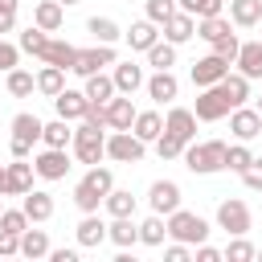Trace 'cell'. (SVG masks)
<instances>
[{
  "label": "cell",
  "mask_w": 262,
  "mask_h": 262,
  "mask_svg": "<svg viewBox=\"0 0 262 262\" xmlns=\"http://www.w3.org/2000/svg\"><path fill=\"white\" fill-rule=\"evenodd\" d=\"M250 164H254V151H250V147H246V143H242V139H237V143H233V147H229V156H225V168H229V172H237V176H242V172H246V168H250Z\"/></svg>",
  "instance_id": "obj_41"
},
{
  "label": "cell",
  "mask_w": 262,
  "mask_h": 262,
  "mask_svg": "<svg viewBox=\"0 0 262 262\" xmlns=\"http://www.w3.org/2000/svg\"><path fill=\"white\" fill-rule=\"evenodd\" d=\"M41 131H45V123L37 119V115H29V111H20V115H12V156H20V160H29V151H33V143L41 139Z\"/></svg>",
  "instance_id": "obj_3"
},
{
  "label": "cell",
  "mask_w": 262,
  "mask_h": 262,
  "mask_svg": "<svg viewBox=\"0 0 262 262\" xmlns=\"http://www.w3.org/2000/svg\"><path fill=\"white\" fill-rule=\"evenodd\" d=\"M0 229L25 233V229H29V213H25V209H4V213H0Z\"/></svg>",
  "instance_id": "obj_47"
},
{
  "label": "cell",
  "mask_w": 262,
  "mask_h": 262,
  "mask_svg": "<svg viewBox=\"0 0 262 262\" xmlns=\"http://www.w3.org/2000/svg\"><path fill=\"white\" fill-rule=\"evenodd\" d=\"M78 246H86V250H98L102 242H106V221L98 217V213H82V221H78Z\"/></svg>",
  "instance_id": "obj_19"
},
{
  "label": "cell",
  "mask_w": 262,
  "mask_h": 262,
  "mask_svg": "<svg viewBox=\"0 0 262 262\" xmlns=\"http://www.w3.org/2000/svg\"><path fill=\"white\" fill-rule=\"evenodd\" d=\"M82 180H86V184H94V188H98L102 196H106V192L115 188V172H111V168H102V164H94V168H90V172H86Z\"/></svg>",
  "instance_id": "obj_46"
},
{
  "label": "cell",
  "mask_w": 262,
  "mask_h": 262,
  "mask_svg": "<svg viewBox=\"0 0 262 262\" xmlns=\"http://www.w3.org/2000/svg\"><path fill=\"white\" fill-rule=\"evenodd\" d=\"M176 4L201 20V16H221V4H225V0H176Z\"/></svg>",
  "instance_id": "obj_44"
},
{
  "label": "cell",
  "mask_w": 262,
  "mask_h": 262,
  "mask_svg": "<svg viewBox=\"0 0 262 262\" xmlns=\"http://www.w3.org/2000/svg\"><path fill=\"white\" fill-rule=\"evenodd\" d=\"M143 86H147V98H151V102H172V98L180 94V82H176L172 70H156Z\"/></svg>",
  "instance_id": "obj_16"
},
{
  "label": "cell",
  "mask_w": 262,
  "mask_h": 262,
  "mask_svg": "<svg viewBox=\"0 0 262 262\" xmlns=\"http://www.w3.org/2000/svg\"><path fill=\"white\" fill-rule=\"evenodd\" d=\"M61 4H66V8H70V4H82V0H61Z\"/></svg>",
  "instance_id": "obj_57"
},
{
  "label": "cell",
  "mask_w": 262,
  "mask_h": 262,
  "mask_svg": "<svg viewBox=\"0 0 262 262\" xmlns=\"http://www.w3.org/2000/svg\"><path fill=\"white\" fill-rule=\"evenodd\" d=\"M111 78H115V90H119V94H135V90L147 82V78H143V70H139L135 61H115Z\"/></svg>",
  "instance_id": "obj_24"
},
{
  "label": "cell",
  "mask_w": 262,
  "mask_h": 262,
  "mask_svg": "<svg viewBox=\"0 0 262 262\" xmlns=\"http://www.w3.org/2000/svg\"><path fill=\"white\" fill-rule=\"evenodd\" d=\"M86 29L94 33V41H98V45H115V41L123 37V29H119L111 16H90V20H86Z\"/></svg>",
  "instance_id": "obj_34"
},
{
  "label": "cell",
  "mask_w": 262,
  "mask_h": 262,
  "mask_svg": "<svg viewBox=\"0 0 262 262\" xmlns=\"http://www.w3.org/2000/svg\"><path fill=\"white\" fill-rule=\"evenodd\" d=\"M237 49H242V41H237V33L229 29V33H221L217 41H213V53L217 57H225V61H237Z\"/></svg>",
  "instance_id": "obj_45"
},
{
  "label": "cell",
  "mask_w": 262,
  "mask_h": 262,
  "mask_svg": "<svg viewBox=\"0 0 262 262\" xmlns=\"http://www.w3.org/2000/svg\"><path fill=\"white\" fill-rule=\"evenodd\" d=\"M135 106H131V94H115L111 102H106V127L111 131H131V123H135Z\"/></svg>",
  "instance_id": "obj_15"
},
{
  "label": "cell",
  "mask_w": 262,
  "mask_h": 262,
  "mask_svg": "<svg viewBox=\"0 0 262 262\" xmlns=\"http://www.w3.org/2000/svg\"><path fill=\"white\" fill-rule=\"evenodd\" d=\"M33 168H37L41 180H61L70 172V151L66 147H45V151L33 156Z\"/></svg>",
  "instance_id": "obj_8"
},
{
  "label": "cell",
  "mask_w": 262,
  "mask_h": 262,
  "mask_svg": "<svg viewBox=\"0 0 262 262\" xmlns=\"http://www.w3.org/2000/svg\"><path fill=\"white\" fill-rule=\"evenodd\" d=\"M106 160H115V164H139L143 160V139L135 131H111L106 135Z\"/></svg>",
  "instance_id": "obj_5"
},
{
  "label": "cell",
  "mask_w": 262,
  "mask_h": 262,
  "mask_svg": "<svg viewBox=\"0 0 262 262\" xmlns=\"http://www.w3.org/2000/svg\"><path fill=\"white\" fill-rule=\"evenodd\" d=\"M16 8H20V0H0V33H12V25H16Z\"/></svg>",
  "instance_id": "obj_51"
},
{
  "label": "cell",
  "mask_w": 262,
  "mask_h": 262,
  "mask_svg": "<svg viewBox=\"0 0 262 262\" xmlns=\"http://www.w3.org/2000/svg\"><path fill=\"white\" fill-rule=\"evenodd\" d=\"M242 184H246L250 192H262V160H258V156H254V164L242 172Z\"/></svg>",
  "instance_id": "obj_49"
},
{
  "label": "cell",
  "mask_w": 262,
  "mask_h": 262,
  "mask_svg": "<svg viewBox=\"0 0 262 262\" xmlns=\"http://www.w3.org/2000/svg\"><path fill=\"white\" fill-rule=\"evenodd\" d=\"M53 106H57V119H70V123H78L86 111H90V98H86V90H61L57 98H53Z\"/></svg>",
  "instance_id": "obj_14"
},
{
  "label": "cell",
  "mask_w": 262,
  "mask_h": 262,
  "mask_svg": "<svg viewBox=\"0 0 262 262\" xmlns=\"http://www.w3.org/2000/svg\"><path fill=\"white\" fill-rule=\"evenodd\" d=\"M188 37H196V16H192V12H184V8H176V12L164 20V41L184 45Z\"/></svg>",
  "instance_id": "obj_13"
},
{
  "label": "cell",
  "mask_w": 262,
  "mask_h": 262,
  "mask_svg": "<svg viewBox=\"0 0 262 262\" xmlns=\"http://www.w3.org/2000/svg\"><path fill=\"white\" fill-rule=\"evenodd\" d=\"M229 111H233V102H229V94L221 90V82H217V86H201L196 106H192V115H196L201 123H217V119H225Z\"/></svg>",
  "instance_id": "obj_4"
},
{
  "label": "cell",
  "mask_w": 262,
  "mask_h": 262,
  "mask_svg": "<svg viewBox=\"0 0 262 262\" xmlns=\"http://www.w3.org/2000/svg\"><path fill=\"white\" fill-rule=\"evenodd\" d=\"M147 205H151V213H160V217L176 213V209H180V184H176V180H156V184L147 188Z\"/></svg>",
  "instance_id": "obj_12"
},
{
  "label": "cell",
  "mask_w": 262,
  "mask_h": 262,
  "mask_svg": "<svg viewBox=\"0 0 262 262\" xmlns=\"http://www.w3.org/2000/svg\"><path fill=\"white\" fill-rule=\"evenodd\" d=\"M258 41H262V37H258Z\"/></svg>",
  "instance_id": "obj_61"
},
{
  "label": "cell",
  "mask_w": 262,
  "mask_h": 262,
  "mask_svg": "<svg viewBox=\"0 0 262 262\" xmlns=\"http://www.w3.org/2000/svg\"><path fill=\"white\" fill-rule=\"evenodd\" d=\"M258 115H262V94H258Z\"/></svg>",
  "instance_id": "obj_59"
},
{
  "label": "cell",
  "mask_w": 262,
  "mask_h": 262,
  "mask_svg": "<svg viewBox=\"0 0 262 262\" xmlns=\"http://www.w3.org/2000/svg\"><path fill=\"white\" fill-rule=\"evenodd\" d=\"M168 237L184 242V246H201L209 237V221L196 217V213H188V209H176V213H168Z\"/></svg>",
  "instance_id": "obj_2"
},
{
  "label": "cell",
  "mask_w": 262,
  "mask_h": 262,
  "mask_svg": "<svg viewBox=\"0 0 262 262\" xmlns=\"http://www.w3.org/2000/svg\"><path fill=\"white\" fill-rule=\"evenodd\" d=\"M33 25H41L45 33H57V29L66 25V4H61V0H41V4L33 8Z\"/></svg>",
  "instance_id": "obj_21"
},
{
  "label": "cell",
  "mask_w": 262,
  "mask_h": 262,
  "mask_svg": "<svg viewBox=\"0 0 262 262\" xmlns=\"http://www.w3.org/2000/svg\"><path fill=\"white\" fill-rule=\"evenodd\" d=\"M37 57H41V66H61V70H70V66H74V57H78V49H74L70 41L49 37V41H45V49H41Z\"/></svg>",
  "instance_id": "obj_23"
},
{
  "label": "cell",
  "mask_w": 262,
  "mask_h": 262,
  "mask_svg": "<svg viewBox=\"0 0 262 262\" xmlns=\"http://www.w3.org/2000/svg\"><path fill=\"white\" fill-rule=\"evenodd\" d=\"M4 90H8L12 98H29V94L37 90V78H33L29 70H20V66H16V70H8V78H4Z\"/></svg>",
  "instance_id": "obj_32"
},
{
  "label": "cell",
  "mask_w": 262,
  "mask_h": 262,
  "mask_svg": "<svg viewBox=\"0 0 262 262\" xmlns=\"http://www.w3.org/2000/svg\"><path fill=\"white\" fill-rule=\"evenodd\" d=\"M229 20H233L237 29L262 25V0H229Z\"/></svg>",
  "instance_id": "obj_25"
},
{
  "label": "cell",
  "mask_w": 262,
  "mask_h": 262,
  "mask_svg": "<svg viewBox=\"0 0 262 262\" xmlns=\"http://www.w3.org/2000/svg\"><path fill=\"white\" fill-rule=\"evenodd\" d=\"M16 61H20V45H8V41H0V74L16 70Z\"/></svg>",
  "instance_id": "obj_50"
},
{
  "label": "cell",
  "mask_w": 262,
  "mask_h": 262,
  "mask_svg": "<svg viewBox=\"0 0 262 262\" xmlns=\"http://www.w3.org/2000/svg\"><path fill=\"white\" fill-rule=\"evenodd\" d=\"M0 213H4V192H0Z\"/></svg>",
  "instance_id": "obj_58"
},
{
  "label": "cell",
  "mask_w": 262,
  "mask_h": 262,
  "mask_svg": "<svg viewBox=\"0 0 262 262\" xmlns=\"http://www.w3.org/2000/svg\"><path fill=\"white\" fill-rule=\"evenodd\" d=\"M229 25H233V20H225V16H201V20H196V37L213 45L221 33H229Z\"/></svg>",
  "instance_id": "obj_38"
},
{
  "label": "cell",
  "mask_w": 262,
  "mask_h": 262,
  "mask_svg": "<svg viewBox=\"0 0 262 262\" xmlns=\"http://www.w3.org/2000/svg\"><path fill=\"white\" fill-rule=\"evenodd\" d=\"M233 66H237V74H246L250 82H258L262 78V41H242Z\"/></svg>",
  "instance_id": "obj_20"
},
{
  "label": "cell",
  "mask_w": 262,
  "mask_h": 262,
  "mask_svg": "<svg viewBox=\"0 0 262 262\" xmlns=\"http://www.w3.org/2000/svg\"><path fill=\"white\" fill-rule=\"evenodd\" d=\"M258 258H262V250H258Z\"/></svg>",
  "instance_id": "obj_60"
},
{
  "label": "cell",
  "mask_w": 262,
  "mask_h": 262,
  "mask_svg": "<svg viewBox=\"0 0 262 262\" xmlns=\"http://www.w3.org/2000/svg\"><path fill=\"white\" fill-rule=\"evenodd\" d=\"M164 131H172L176 139L192 143V139H196V115H192L188 106H172V111H168V119H164Z\"/></svg>",
  "instance_id": "obj_17"
},
{
  "label": "cell",
  "mask_w": 262,
  "mask_h": 262,
  "mask_svg": "<svg viewBox=\"0 0 262 262\" xmlns=\"http://www.w3.org/2000/svg\"><path fill=\"white\" fill-rule=\"evenodd\" d=\"M229 66H233V61H225V57H217V53L196 57V61H192V86H217V82L229 74Z\"/></svg>",
  "instance_id": "obj_10"
},
{
  "label": "cell",
  "mask_w": 262,
  "mask_h": 262,
  "mask_svg": "<svg viewBox=\"0 0 262 262\" xmlns=\"http://www.w3.org/2000/svg\"><path fill=\"white\" fill-rule=\"evenodd\" d=\"M221 258H225L221 250H213V246H205V242L196 246V262H221Z\"/></svg>",
  "instance_id": "obj_54"
},
{
  "label": "cell",
  "mask_w": 262,
  "mask_h": 262,
  "mask_svg": "<svg viewBox=\"0 0 262 262\" xmlns=\"http://www.w3.org/2000/svg\"><path fill=\"white\" fill-rule=\"evenodd\" d=\"M45 41H49V33H45L41 25H29V29L20 33V49H25V53H33V57L45 49Z\"/></svg>",
  "instance_id": "obj_42"
},
{
  "label": "cell",
  "mask_w": 262,
  "mask_h": 262,
  "mask_svg": "<svg viewBox=\"0 0 262 262\" xmlns=\"http://www.w3.org/2000/svg\"><path fill=\"white\" fill-rule=\"evenodd\" d=\"M53 262H78V250H49Z\"/></svg>",
  "instance_id": "obj_55"
},
{
  "label": "cell",
  "mask_w": 262,
  "mask_h": 262,
  "mask_svg": "<svg viewBox=\"0 0 262 262\" xmlns=\"http://www.w3.org/2000/svg\"><path fill=\"white\" fill-rule=\"evenodd\" d=\"M184 147H188V143H184V139H176L172 131H164V135L156 139V151H160V160H180V156H184Z\"/></svg>",
  "instance_id": "obj_43"
},
{
  "label": "cell",
  "mask_w": 262,
  "mask_h": 262,
  "mask_svg": "<svg viewBox=\"0 0 262 262\" xmlns=\"http://www.w3.org/2000/svg\"><path fill=\"white\" fill-rule=\"evenodd\" d=\"M106 237H111L119 250H127V246H135V242H139V225H135L131 217H111V225H106Z\"/></svg>",
  "instance_id": "obj_28"
},
{
  "label": "cell",
  "mask_w": 262,
  "mask_h": 262,
  "mask_svg": "<svg viewBox=\"0 0 262 262\" xmlns=\"http://www.w3.org/2000/svg\"><path fill=\"white\" fill-rule=\"evenodd\" d=\"M20 254L25 258H45L49 254V233L45 229H25L20 233Z\"/></svg>",
  "instance_id": "obj_36"
},
{
  "label": "cell",
  "mask_w": 262,
  "mask_h": 262,
  "mask_svg": "<svg viewBox=\"0 0 262 262\" xmlns=\"http://www.w3.org/2000/svg\"><path fill=\"white\" fill-rule=\"evenodd\" d=\"M123 37H127V45H131V49H139V53H147V49H151V45L160 41V25L143 16V20H135V25H131V29L123 33Z\"/></svg>",
  "instance_id": "obj_22"
},
{
  "label": "cell",
  "mask_w": 262,
  "mask_h": 262,
  "mask_svg": "<svg viewBox=\"0 0 262 262\" xmlns=\"http://www.w3.org/2000/svg\"><path fill=\"white\" fill-rule=\"evenodd\" d=\"M12 254H20V233L0 229V258H12Z\"/></svg>",
  "instance_id": "obj_52"
},
{
  "label": "cell",
  "mask_w": 262,
  "mask_h": 262,
  "mask_svg": "<svg viewBox=\"0 0 262 262\" xmlns=\"http://www.w3.org/2000/svg\"><path fill=\"white\" fill-rule=\"evenodd\" d=\"M131 131H135L143 143H156V139L164 135V119H160V111H139L135 123H131Z\"/></svg>",
  "instance_id": "obj_27"
},
{
  "label": "cell",
  "mask_w": 262,
  "mask_h": 262,
  "mask_svg": "<svg viewBox=\"0 0 262 262\" xmlns=\"http://www.w3.org/2000/svg\"><path fill=\"white\" fill-rule=\"evenodd\" d=\"M164 258H168V262H188L192 254H188V246H184V242H172V246L164 250Z\"/></svg>",
  "instance_id": "obj_53"
},
{
  "label": "cell",
  "mask_w": 262,
  "mask_h": 262,
  "mask_svg": "<svg viewBox=\"0 0 262 262\" xmlns=\"http://www.w3.org/2000/svg\"><path fill=\"white\" fill-rule=\"evenodd\" d=\"M20 209L29 213V221H33V225H41V221H49V217H53V196H49L45 188H29V192L20 196Z\"/></svg>",
  "instance_id": "obj_18"
},
{
  "label": "cell",
  "mask_w": 262,
  "mask_h": 262,
  "mask_svg": "<svg viewBox=\"0 0 262 262\" xmlns=\"http://www.w3.org/2000/svg\"><path fill=\"white\" fill-rule=\"evenodd\" d=\"M221 254H225V262H254V258H258V246L246 242V233H242V237H233Z\"/></svg>",
  "instance_id": "obj_40"
},
{
  "label": "cell",
  "mask_w": 262,
  "mask_h": 262,
  "mask_svg": "<svg viewBox=\"0 0 262 262\" xmlns=\"http://www.w3.org/2000/svg\"><path fill=\"white\" fill-rule=\"evenodd\" d=\"M229 131H233L242 143L258 139V135H262V115H258V106H233V111H229Z\"/></svg>",
  "instance_id": "obj_11"
},
{
  "label": "cell",
  "mask_w": 262,
  "mask_h": 262,
  "mask_svg": "<svg viewBox=\"0 0 262 262\" xmlns=\"http://www.w3.org/2000/svg\"><path fill=\"white\" fill-rule=\"evenodd\" d=\"M102 66H115V45H90V49H78V57H74V74L78 78H90V74H102Z\"/></svg>",
  "instance_id": "obj_7"
},
{
  "label": "cell",
  "mask_w": 262,
  "mask_h": 262,
  "mask_svg": "<svg viewBox=\"0 0 262 262\" xmlns=\"http://www.w3.org/2000/svg\"><path fill=\"white\" fill-rule=\"evenodd\" d=\"M115 94H119V90H115V78H111V74H90V78H86V98H90L94 106H106Z\"/></svg>",
  "instance_id": "obj_26"
},
{
  "label": "cell",
  "mask_w": 262,
  "mask_h": 262,
  "mask_svg": "<svg viewBox=\"0 0 262 262\" xmlns=\"http://www.w3.org/2000/svg\"><path fill=\"white\" fill-rule=\"evenodd\" d=\"M37 90H41L45 98H57V94L66 90V70H61V66H41V70H37Z\"/></svg>",
  "instance_id": "obj_29"
},
{
  "label": "cell",
  "mask_w": 262,
  "mask_h": 262,
  "mask_svg": "<svg viewBox=\"0 0 262 262\" xmlns=\"http://www.w3.org/2000/svg\"><path fill=\"white\" fill-rule=\"evenodd\" d=\"M221 90L229 94L233 106H246V102H250V78H246V74H225V78H221Z\"/></svg>",
  "instance_id": "obj_35"
},
{
  "label": "cell",
  "mask_w": 262,
  "mask_h": 262,
  "mask_svg": "<svg viewBox=\"0 0 262 262\" xmlns=\"http://www.w3.org/2000/svg\"><path fill=\"white\" fill-rule=\"evenodd\" d=\"M33 176H37V168H33L29 160L12 156V164L4 168V196H25V192L33 188Z\"/></svg>",
  "instance_id": "obj_9"
},
{
  "label": "cell",
  "mask_w": 262,
  "mask_h": 262,
  "mask_svg": "<svg viewBox=\"0 0 262 262\" xmlns=\"http://www.w3.org/2000/svg\"><path fill=\"white\" fill-rule=\"evenodd\" d=\"M164 237H168V217L151 213V217L139 221V242L143 246H164Z\"/></svg>",
  "instance_id": "obj_31"
},
{
  "label": "cell",
  "mask_w": 262,
  "mask_h": 262,
  "mask_svg": "<svg viewBox=\"0 0 262 262\" xmlns=\"http://www.w3.org/2000/svg\"><path fill=\"white\" fill-rule=\"evenodd\" d=\"M4 168H8V164H0V192H4Z\"/></svg>",
  "instance_id": "obj_56"
},
{
  "label": "cell",
  "mask_w": 262,
  "mask_h": 262,
  "mask_svg": "<svg viewBox=\"0 0 262 262\" xmlns=\"http://www.w3.org/2000/svg\"><path fill=\"white\" fill-rule=\"evenodd\" d=\"M102 201H106V196H102L94 184H86V180H78V184H74V205H78L82 213H98V205H102Z\"/></svg>",
  "instance_id": "obj_37"
},
{
  "label": "cell",
  "mask_w": 262,
  "mask_h": 262,
  "mask_svg": "<svg viewBox=\"0 0 262 262\" xmlns=\"http://www.w3.org/2000/svg\"><path fill=\"white\" fill-rule=\"evenodd\" d=\"M250 205L246 201H237V196H229V201H221L217 205V225L229 233V237H242V233H250Z\"/></svg>",
  "instance_id": "obj_6"
},
{
  "label": "cell",
  "mask_w": 262,
  "mask_h": 262,
  "mask_svg": "<svg viewBox=\"0 0 262 262\" xmlns=\"http://www.w3.org/2000/svg\"><path fill=\"white\" fill-rule=\"evenodd\" d=\"M147 66H156V70H172V66H176V45H172V41H156V45L147 49Z\"/></svg>",
  "instance_id": "obj_39"
},
{
  "label": "cell",
  "mask_w": 262,
  "mask_h": 262,
  "mask_svg": "<svg viewBox=\"0 0 262 262\" xmlns=\"http://www.w3.org/2000/svg\"><path fill=\"white\" fill-rule=\"evenodd\" d=\"M102 209H106L111 217H135V196H131V188H111L106 201H102Z\"/></svg>",
  "instance_id": "obj_30"
},
{
  "label": "cell",
  "mask_w": 262,
  "mask_h": 262,
  "mask_svg": "<svg viewBox=\"0 0 262 262\" xmlns=\"http://www.w3.org/2000/svg\"><path fill=\"white\" fill-rule=\"evenodd\" d=\"M180 4L176 0H147V20H156V25H164L172 12H176Z\"/></svg>",
  "instance_id": "obj_48"
},
{
  "label": "cell",
  "mask_w": 262,
  "mask_h": 262,
  "mask_svg": "<svg viewBox=\"0 0 262 262\" xmlns=\"http://www.w3.org/2000/svg\"><path fill=\"white\" fill-rule=\"evenodd\" d=\"M225 156H229V143H221V139H205V143H188L184 147V168L188 172H196V176H213V172H221L225 168Z\"/></svg>",
  "instance_id": "obj_1"
},
{
  "label": "cell",
  "mask_w": 262,
  "mask_h": 262,
  "mask_svg": "<svg viewBox=\"0 0 262 262\" xmlns=\"http://www.w3.org/2000/svg\"><path fill=\"white\" fill-rule=\"evenodd\" d=\"M41 143H45V147H70V143H74L70 119H53V123H45V131H41Z\"/></svg>",
  "instance_id": "obj_33"
}]
</instances>
